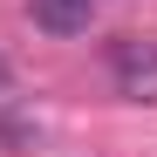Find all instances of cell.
Returning a JSON list of instances; mask_svg holds the SVG:
<instances>
[{"mask_svg": "<svg viewBox=\"0 0 157 157\" xmlns=\"http://www.w3.org/2000/svg\"><path fill=\"white\" fill-rule=\"evenodd\" d=\"M109 75L130 102H157V41L150 34H123L109 41Z\"/></svg>", "mask_w": 157, "mask_h": 157, "instance_id": "cell-1", "label": "cell"}, {"mask_svg": "<svg viewBox=\"0 0 157 157\" xmlns=\"http://www.w3.org/2000/svg\"><path fill=\"white\" fill-rule=\"evenodd\" d=\"M89 7L96 0H28V14H34V28H48V34H89Z\"/></svg>", "mask_w": 157, "mask_h": 157, "instance_id": "cell-2", "label": "cell"}]
</instances>
